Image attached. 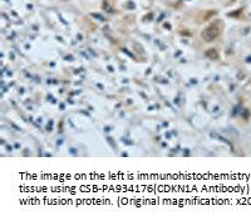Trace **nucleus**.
Here are the masks:
<instances>
[{
	"label": "nucleus",
	"instance_id": "1",
	"mask_svg": "<svg viewBox=\"0 0 251 220\" xmlns=\"http://www.w3.org/2000/svg\"><path fill=\"white\" fill-rule=\"evenodd\" d=\"M218 34H220L218 27H217L216 24H212V25L207 27V28L202 32L201 37L203 38L205 42H212V40H215L216 38L218 37Z\"/></svg>",
	"mask_w": 251,
	"mask_h": 220
},
{
	"label": "nucleus",
	"instance_id": "2",
	"mask_svg": "<svg viewBox=\"0 0 251 220\" xmlns=\"http://www.w3.org/2000/svg\"><path fill=\"white\" fill-rule=\"evenodd\" d=\"M207 57H210V58H212V59H217L218 54L216 53L215 49H210V52H207Z\"/></svg>",
	"mask_w": 251,
	"mask_h": 220
}]
</instances>
